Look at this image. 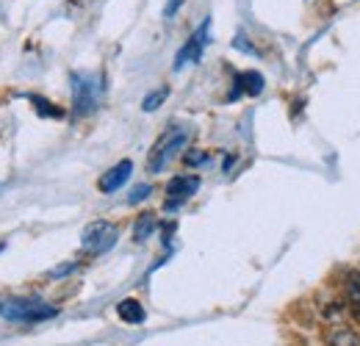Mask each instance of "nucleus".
<instances>
[{
	"instance_id": "39448f33",
	"label": "nucleus",
	"mask_w": 360,
	"mask_h": 346,
	"mask_svg": "<svg viewBox=\"0 0 360 346\" xmlns=\"http://www.w3.org/2000/svg\"><path fill=\"white\" fill-rule=\"evenodd\" d=\"M211 42V20L205 17L202 23H200V28L186 39V44L178 50V56H175V70H183L186 64H197L200 58H202V50H205V44Z\"/></svg>"
},
{
	"instance_id": "dca6fc26",
	"label": "nucleus",
	"mask_w": 360,
	"mask_h": 346,
	"mask_svg": "<svg viewBox=\"0 0 360 346\" xmlns=\"http://www.w3.org/2000/svg\"><path fill=\"white\" fill-rule=\"evenodd\" d=\"M205 161H208L205 153H188V155H186V164H188V167H200V164H205Z\"/></svg>"
},
{
	"instance_id": "1a4fd4ad",
	"label": "nucleus",
	"mask_w": 360,
	"mask_h": 346,
	"mask_svg": "<svg viewBox=\"0 0 360 346\" xmlns=\"http://www.w3.org/2000/svg\"><path fill=\"white\" fill-rule=\"evenodd\" d=\"M117 313H120V319H122L125 324H141V321L147 319L144 307L136 302V300H122V302L117 305Z\"/></svg>"
},
{
	"instance_id": "0eeeda50",
	"label": "nucleus",
	"mask_w": 360,
	"mask_h": 346,
	"mask_svg": "<svg viewBox=\"0 0 360 346\" xmlns=\"http://www.w3.org/2000/svg\"><path fill=\"white\" fill-rule=\"evenodd\" d=\"M131 174H134V164H131V161H120L117 167H111L108 172L100 177L97 186H100L103 194H114V191H120V188L131 180Z\"/></svg>"
},
{
	"instance_id": "aec40b11",
	"label": "nucleus",
	"mask_w": 360,
	"mask_h": 346,
	"mask_svg": "<svg viewBox=\"0 0 360 346\" xmlns=\"http://www.w3.org/2000/svg\"><path fill=\"white\" fill-rule=\"evenodd\" d=\"M3 247H6V244H0V252H3Z\"/></svg>"
},
{
	"instance_id": "2eb2a0df",
	"label": "nucleus",
	"mask_w": 360,
	"mask_h": 346,
	"mask_svg": "<svg viewBox=\"0 0 360 346\" xmlns=\"http://www.w3.org/2000/svg\"><path fill=\"white\" fill-rule=\"evenodd\" d=\"M150 191H153V188H150L147 183H144V186H136L134 191H131V197H128V203H131V205H136V203L147 200V197H150Z\"/></svg>"
},
{
	"instance_id": "20e7f679",
	"label": "nucleus",
	"mask_w": 360,
	"mask_h": 346,
	"mask_svg": "<svg viewBox=\"0 0 360 346\" xmlns=\"http://www.w3.org/2000/svg\"><path fill=\"white\" fill-rule=\"evenodd\" d=\"M117 238H120V230L111 222H91L81 236V244L91 255H103L117 244Z\"/></svg>"
},
{
	"instance_id": "ddd939ff",
	"label": "nucleus",
	"mask_w": 360,
	"mask_h": 346,
	"mask_svg": "<svg viewBox=\"0 0 360 346\" xmlns=\"http://www.w3.org/2000/svg\"><path fill=\"white\" fill-rule=\"evenodd\" d=\"M330 346H360V335L352 330H335L330 335Z\"/></svg>"
},
{
	"instance_id": "f8f14e48",
	"label": "nucleus",
	"mask_w": 360,
	"mask_h": 346,
	"mask_svg": "<svg viewBox=\"0 0 360 346\" xmlns=\"http://www.w3.org/2000/svg\"><path fill=\"white\" fill-rule=\"evenodd\" d=\"M28 103H31L42 117H61V108H56L50 100L39 97V94H28Z\"/></svg>"
},
{
	"instance_id": "9d476101",
	"label": "nucleus",
	"mask_w": 360,
	"mask_h": 346,
	"mask_svg": "<svg viewBox=\"0 0 360 346\" xmlns=\"http://www.w3.org/2000/svg\"><path fill=\"white\" fill-rule=\"evenodd\" d=\"M347 302H349V310L360 319V271H352L347 277Z\"/></svg>"
},
{
	"instance_id": "6ab92c4d",
	"label": "nucleus",
	"mask_w": 360,
	"mask_h": 346,
	"mask_svg": "<svg viewBox=\"0 0 360 346\" xmlns=\"http://www.w3.org/2000/svg\"><path fill=\"white\" fill-rule=\"evenodd\" d=\"M75 269V263H67V266H58V269H53L50 271V277H64V274H70Z\"/></svg>"
},
{
	"instance_id": "a211bd4d",
	"label": "nucleus",
	"mask_w": 360,
	"mask_h": 346,
	"mask_svg": "<svg viewBox=\"0 0 360 346\" xmlns=\"http://www.w3.org/2000/svg\"><path fill=\"white\" fill-rule=\"evenodd\" d=\"M180 3H183V0H167V6H164V17H167V20H172V17L178 14Z\"/></svg>"
},
{
	"instance_id": "f03ea898",
	"label": "nucleus",
	"mask_w": 360,
	"mask_h": 346,
	"mask_svg": "<svg viewBox=\"0 0 360 346\" xmlns=\"http://www.w3.org/2000/svg\"><path fill=\"white\" fill-rule=\"evenodd\" d=\"M188 128H169L158 141H155V147H153V153H150V161H147V169L153 174H161L169 164H172V158H178V153L188 144Z\"/></svg>"
},
{
	"instance_id": "7ed1b4c3",
	"label": "nucleus",
	"mask_w": 360,
	"mask_h": 346,
	"mask_svg": "<svg viewBox=\"0 0 360 346\" xmlns=\"http://www.w3.org/2000/svg\"><path fill=\"white\" fill-rule=\"evenodd\" d=\"M100 103V78L89 72H75L72 75V111L78 117H86Z\"/></svg>"
},
{
	"instance_id": "f257e3e1",
	"label": "nucleus",
	"mask_w": 360,
	"mask_h": 346,
	"mask_svg": "<svg viewBox=\"0 0 360 346\" xmlns=\"http://www.w3.org/2000/svg\"><path fill=\"white\" fill-rule=\"evenodd\" d=\"M58 310L53 305L42 302V300H31V297H14V300H6L0 302V316L8 319V321H17V324H39L53 319Z\"/></svg>"
},
{
	"instance_id": "423d86ee",
	"label": "nucleus",
	"mask_w": 360,
	"mask_h": 346,
	"mask_svg": "<svg viewBox=\"0 0 360 346\" xmlns=\"http://www.w3.org/2000/svg\"><path fill=\"white\" fill-rule=\"evenodd\" d=\"M200 188V177L197 174H175L167 183V208H178L180 203H186L188 197H194Z\"/></svg>"
},
{
	"instance_id": "9b49d317",
	"label": "nucleus",
	"mask_w": 360,
	"mask_h": 346,
	"mask_svg": "<svg viewBox=\"0 0 360 346\" xmlns=\"http://www.w3.org/2000/svg\"><path fill=\"white\" fill-rule=\"evenodd\" d=\"M153 230H155V217H153V214H144V217L136 222L134 238L136 241H147V238L153 236Z\"/></svg>"
},
{
	"instance_id": "4468645a",
	"label": "nucleus",
	"mask_w": 360,
	"mask_h": 346,
	"mask_svg": "<svg viewBox=\"0 0 360 346\" xmlns=\"http://www.w3.org/2000/svg\"><path fill=\"white\" fill-rule=\"evenodd\" d=\"M167 97H169V89H167V86L155 89V91H150V94L141 100V108H144V111H155V108H158V105H161Z\"/></svg>"
},
{
	"instance_id": "6e6552de",
	"label": "nucleus",
	"mask_w": 360,
	"mask_h": 346,
	"mask_svg": "<svg viewBox=\"0 0 360 346\" xmlns=\"http://www.w3.org/2000/svg\"><path fill=\"white\" fill-rule=\"evenodd\" d=\"M264 75L261 72H252V70H244V72H238L236 75V81H233V91H230V97L236 100V97H241V94H250V97H255V94H261L264 91Z\"/></svg>"
},
{
	"instance_id": "f3484780",
	"label": "nucleus",
	"mask_w": 360,
	"mask_h": 346,
	"mask_svg": "<svg viewBox=\"0 0 360 346\" xmlns=\"http://www.w3.org/2000/svg\"><path fill=\"white\" fill-rule=\"evenodd\" d=\"M233 47H238V50H244V53H250V56L255 53V47H252V44H247V37H244V34H238V37L233 39Z\"/></svg>"
}]
</instances>
